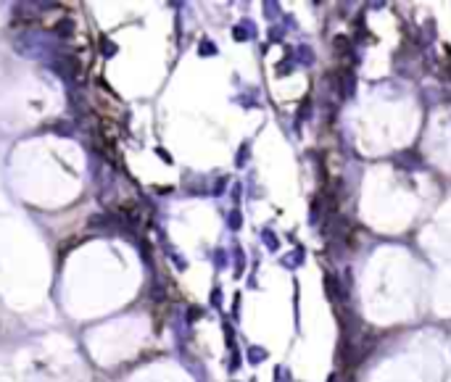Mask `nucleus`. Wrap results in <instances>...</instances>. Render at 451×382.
Returning <instances> with one entry per match:
<instances>
[{
    "label": "nucleus",
    "mask_w": 451,
    "mask_h": 382,
    "mask_svg": "<svg viewBox=\"0 0 451 382\" xmlns=\"http://www.w3.org/2000/svg\"><path fill=\"white\" fill-rule=\"evenodd\" d=\"M240 224H243V219H240V214L235 211V214H232V227H240Z\"/></svg>",
    "instance_id": "39448f33"
},
{
    "label": "nucleus",
    "mask_w": 451,
    "mask_h": 382,
    "mask_svg": "<svg viewBox=\"0 0 451 382\" xmlns=\"http://www.w3.org/2000/svg\"><path fill=\"white\" fill-rule=\"evenodd\" d=\"M264 356H267V353H264V350H251V359H254V361L264 359Z\"/></svg>",
    "instance_id": "20e7f679"
},
{
    "label": "nucleus",
    "mask_w": 451,
    "mask_h": 382,
    "mask_svg": "<svg viewBox=\"0 0 451 382\" xmlns=\"http://www.w3.org/2000/svg\"><path fill=\"white\" fill-rule=\"evenodd\" d=\"M203 56H209V53H214V45H211V42H203Z\"/></svg>",
    "instance_id": "7ed1b4c3"
},
{
    "label": "nucleus",
    "mask_w": 451,
    "mask_h": 382,
    "mask_svg": "<svg viewBox=\"0 0 451 382\" xmlns=\"http://www.w3.org/2000/svg\"><path fill=\"white\" fill-rule=\"evenodd\" d=\"M335 48H338V53H351V40L343 37V34H338V37H335Z\"/></svg>",
    "instance_id": "f257e3e1"
},
{
    "label": "nucleus",
    "mask_w": 451,
    "mask_h": 382,
    "mask_svg": "<svg viewBox=\"0 0 451 382\" xmlns=\"http://www.w3.org/2000/svg\"><path fill=\"white\" fill-rule=\"evenodd\" d=\"M248 37V32H245V27L240 29V27H235V40H245Z\"/></svg>",
    "instance_id": "f03ea898"
}]
</instances>
